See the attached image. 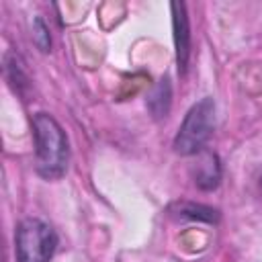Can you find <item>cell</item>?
<instances>
[{"instance_id": "6da1fadb", "label": "cell", "mask_w": 262, "mask_h": 262, "mask_svg": "<svg viewBox=\"0 0 262 262\" xmlns=\"http://www.w3.org/2000/svg\"><path fill=\"white\" fill-rule=\"evenodd\" d=\"M33 139H35V168L39 176L47 180L61 178L68 162L70 147L61 125L47 113L33 117Z\"/></svg>"}, {"instance_id": "7a4b0ae2", "label": "cell", "mask_w": 262, "mask_h": 262, "mask_svg": "<svg viewBox=\"0 0 262 262\" xmlns=\"http://www.w3.org/2000/svg\"><path fill=\"white\" fill-rule=\"evenodd\" d=\"M213 129H215V102H213V98L205 96L203 100L192 104L190 111L186 113L178 133H176L174 149L180 156H194V154L203 151Z\"/></svg>"}, {"instance_id": "3957f363", "label": "cell", "mask_w": 262, "mask_h": 262, "mask_svg": "<svg viewBox=\"0 0 262 262\" xmlns=\"http://www.w3.org/2000/svg\"><path fill=\"white\" fill-rule=\"evenodd\" d=\"M57 248V233L41 219H23L14 235L16 262H49Z\"/></svg>"}, {"instance_id": "277c9868", "label": "cell", "mask_w": 262, "mask_h": 262, "mask_svg": "<svg viewBox=\"0 0 262 262\" xmlns=\"http://www.w3.org/2000/svg\"><path fill=\"white\" fill-rule=\"evenodd\" d=\"M192 178L194 184L211 190L219 184L221 178V166H219V158L211 151H199L196 154V164L192 166Z\"/></svg>"}, {"instance_id": "5b68a950", "label": "cell", "mask_w": 262, "mask_h": 262, "mask_svg": "<svg viewBox=\"0 0 262 262\" xmlns=\"http://www.w3.org/2000/svg\"><path fill=\"white\" fill-rule=\"evenodd\" d=\"M174 14V39H176V57H178V70L184 74L190 53V35H188V18L184 4H172Z\"/></svg>"}, {"instance_id": "8992f818", "label": "cell", "mask_w": 262, "mask_h": 262, "mask_svg": "<svg viewBox=\"0 0 262 262\" xmlns=\"http://www.w3.org/2000/svg\"><path fill=\"white\" fill-rule=\"evenodd\" d=\"M170 96H172L170 84H168V78H164L154 88V92L147 96V106H149V111H151V115L156 119H162V117L168 115V111H170Z\"/></svg>"}]
</instances>
